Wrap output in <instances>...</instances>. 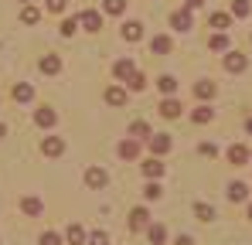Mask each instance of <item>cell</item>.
<instances>
[{"label": "cell", "mask_w": 252, "mask_h": 245, "mask_svg": "<svg viewBox=\"0 0 252 245\" xmlns=\"http://www.w3.org/2000/svg\"><path fill=\"white\" fill-rule=\"evenodd\" d=\"M106 181H109V174H106L102 167H89V170H85V184H89L92 191H99V187H106Z\"/></svg>", "instance_id": "2"}, {"label": "cell", "mask_w": 252, "mask_h": 245, "mask_svg": "<svg viewBox=\"0 0 252 245\" xmlns=\"http://www.w3.org/2000/svg\"><path fill=\"white\" fill-rule=\"evenodd\" d=\"M228 201H249V187H246V184H242V181H232V184H228Z\"/></svg>", "instance_id": "13"}, {"label": "cell", "mask_w": 252, "mask_h": 245, "mask_svg": "<svg viewBox=\"0 0 252 245\" xmlns=\"http://www.w3.org/2000/svg\"><path fill=\"white\" fill-rule=\"evenodd\" d=\"M246 129H249V133H252V120H246Z\"/></svg>", "instance_id": "42"}, {"label": "cell", "mask_w": 252, "mask_h": 245, "mask_svg": "<svg viewBox=\"0 0 252 245\" xmlns=\"http://www.w3.org/2000/svg\"><path fill=\"white\" fill-rule=\"evenodd\" d=\"M174 245H194V239H191V235H177V242Z\"/></svg>", "instance_id": "40"}, {"label": "cell", "mask_w": 252, "mask_h": 245, "mask_svg": "<svg viewBox=\"0 0 252 245\" xmlns=\"http://www.w3.org/2000/svg\"><path fill=\"white\" fill-rule=\"evenodd\" d=\"M113 72H116V79L126 82L133 72H136V68H133V61H129V58H123V61H116V65H113Z\"/></svg>", "instance_id": "21"}, {"label": "cell", "mask_w": 252, "mask_h": 245, "mask_svg": "<svg viewBox=\"0 0 252 245\" xmlns=\"http://www.w3.org/2000/svg\"><path fill=\"white\" fill-rule=\"evenodd\" d=\"M79 24H82L85 31H99L102 28V14L99 10H85V14H79Z\"/></svg>", "instance_id": "9"}, {"label": "cell", "mask_w": 252, "mask_h": 245, "mask_svg": "<svg viewBox=\"0 0 252 245\" xmlns=\"http://www.w3.org/2000/svg\"><path fill=\"white\" fill-rule=\"evenodd\" d=\"M106 102H109V106H126V92L120 89V85L106 89Z\"/></svg>", "instance_id": "20"}, {"label": "cell", "mask_w": 252, "mask_h": 245, "mask_svg": "<svg viewBox=\"0 0 252 245\" xmlns=\"http://www.w3.org/2000/svg\"><path fill=\"white\" fill-rule=\"evenodd\" d=\"M116 153H120L123 160H136V157H140V143L129 136V140H123V143H120V150H116Z\"/></svg>", "instance_id": "11"}, {"label": "cell", "mask_w": 252, "mask_h": 245, "mask_svg": "<svg viewBox=\"0 0 252 245\" xmlns=\"http://www.w3.org/2000/svg\"><path fill=\"white\" fill-rule=\"evenodd\" d=\"M143 198H147V201H160V184H157V181H150V184L143 187Z\"/></svg>", "instance_id": "33"}, {"label": "cell", "mask_w": 252, "mask_h": 245, "mask_svg": "<svg viewBox=\"0 0 252 245\" xmlns=\"http://www.w3.org/2000/svg\"><path fill=\"white\" fill-rule=\"evenodd\" d=\"M102 7H106L109 14H123V10H126V0H106Z\"/></svg>", "instance_id": "36"}, {"label": "cell", "mask_w": 252, "mask_h": 245, "mask_svg": "<svg viewBox=\"0 0 252 245\" xmlns=\"http://www.w3.org/2000/svg\"><path fill=\"white\" fill-rule=\"evenodd\" d=\"M21 3H24V0H21Z\"/></svg>", "instance_id": "45"}, {"label": "cell", "mask_w": 252, "mask_h": 245, "mask_svg": "<svg viewBox=\"0 0 252 245\" xmlns=\"http://www.w3.org/2000/svg\"><path fill=\"white\" fill-rule=\"evenodd\" d=\"M41 245H62V235H58V232H44Z\"/></svg>", "instance_id": "38"}, {"label": "cell", "mask_w": 252, "mask_h": 245, "mask_svg": "<svg viewBox=\"0 0 252 245\" xmlns=\"http://www.w3.org/2000/svg\"><path fill=\"white\" fill-rule=\"evenodd\" d=\"M228 163H235V167H242V163H249V150L246 147H228Z\"/></svg>", "instance_id": "15"}, {"label": "cell", "mask_w": 252, "mask_h": 245, "mask_svg": "<svg viewBox=\"0 0 252 245\" xmlns=\"http://www.w3.org/2000/svg\"><path fill=\"white\" fill-rule=\"evenodd\" d=\"M123 38L129 41V44H136V41L143 38V24H140V21H129V24H123Z\"/></svg>", "instance_id": "14"}, {"label": "cell", "mask_w": 252, "mask_h": 245, "mask_svg": "<svg viewBox=\"0 0 252 245\" xmlns=\"http://www.w3.org/2000/svg\"><path fill=\"white\" fill-rule=\"evenodd\" d=\"M79 28H82V24H79V17H65V21H62V38H72Z\"/></svg>", "instance_id": "27"}, {"label": "cell", "mask_w": 252, "mask_h": 245, "mask_svg": "<svg viewBox=\"0 0 252 245\" xmlns=\"http://www.w3.org/2000/svg\"><path fill=\"white\" fill-rule=\"evenodd\" d=\"M198 153H201V157H211V160H215V157H218V147H215V143H201V147H198Z\"/></svg>", "instance_id": "37"}, {"label": "cell", "mask_w": 252, "mask_h": 245, "mask_svg": "<svg viewBox=\"0 0 252 245\" xmlns=\"http://www.w3.org/2000/svg\"><path fill=\"white\" fill-rule=\"evenodd\" d=\"M129 136H133V140H147V136H150V126H147L143 120H136L133 126H129Z\"/></svg>", "instance_id": "26"}, {"label": "cell", "mask_w": 252, "mask_h": 245, "mask_svg": "<svg viewBox=\"0 0 252 245\" xmlns=\"http://www.w3.org/2000/svg\"><path fill=\"white\" fill-rule=\"evenodd\" d=\"M41 153L44 157H62V153H65V140H62V136H44Z\"/></svg>", "instance_id": "1"}, {"label": "cell", "mask_w": 252, "mask_h": 245, "mask_svg": "<svg viewBox=\"0 0 252 245\" xmlns=\"http://www.w3.org/2000/svg\"><path fill=\"white\" fill-rule=\"evenodd\" d=\"M194 95H198V99H211V95H215V82L201 79L198 85H194Z\"/></svg>", "instance_id": "23"}, {"label": "cell", "mask_w": 252, "mask_h": 245, "mask_svg": "<svg viewBox=\"0 0 252 245\" xmlns=\"http://www.w3.org/2000/svg\"><path fill=\"white\" fill-rule=\"evenodd\" d=\"M3 133H7V126H3V122H0V136H3Z\"/></svg>", "instance_id": "43"}, {"label": "cell", "mask_w": 252, "mask_h": 245, "mask_svg": "<svg viewBox=\"0 0 252 245\" xmlns=\"http://www.w3.org/2000/svg\"><path fill=\"white\" fill-rule=\"evenodd\" d=\"M232 14H235V17H249L252 3H249V0H232Z\"/></svg>", "instance_id": "30"}, {"label": "cell", "mask_w": 252, "mask_h": 245, "mask_svg": "<svg viewBox=\"0 0 252 245\" xmlns=\"http://www.w3.org/2000/svg\"><path fill=\"white\" fill-rule=\"evenodd\" d=\"M41 208L44 204L38 201V198H21V211H24V214H41Z\"/></svg>", "instance_id": "24"}, {"label": "cell", "mask_w": 252, "mask_h": 245, "mask_svg": "<svg viewBox=\"0 0 252 245\" xmlns=\"http://www.w3.org/2000/svg\"><path fill=\"white\" fill-rule=\"evenodd\" d=\"M14 99H17V102H31V99H34V89H31L28 82H17V85H14Z\"/></svg>", "instance_id": "17"}, {"label": "cell", "mask_w": 252, "mask_h": 245, "mask_svg": "<svg viewBox=\"0 0 252 245\" xmlns=\"http://www.w3.org/2000/svg\"><path fill=\"white\" fill-rule=\"evenodd\" d=\"M150 225V211L147 208H133L129 211V232H140V228H147Z\"/></svg>", "instance_id": "5"}, {"label": "cell", "mask_w": 252, "mask_h": 245, "mask_svg": "<svg viewBox=\"0 0 252 245\" xmlns=\"http://www.w3.org/2000/svg\"><path fill=\"white\" fill-rule=\"evenodd\" d=\"M126 85H129V89H133V92H140V89H143V85H147V79H143V75H140V72H133V75H129V79H126Z\"/></svg>", "instance_id": "34"}, {"label": "cell", "mask_w": 252, "mask_h": 245, "mask_svg": "<svg viewBox=\"0 0 252 245\" xmlns=\"http://www.w3.org/2000/svg\"><path fill=\"white\" fill-rule=\"evenodd\" d=\"M194 218H198V221H211V218H215V208L205 204V201H198L194 204Z\"/></svg>", "instance_id": "25"}, {"label": "cell", "mask_w": 252, "mask_h": 245, "mask_svg": "<svg viewBox=\"0 0 252 245\" xmlns=\"http://www.w3.org/2000/svg\"><path fill=\"white\" fill-rule=\"evenodd\" d=\"M208 48H211V51H228V38H225V31H218V34H211Z\"/></svg>", "instance_id": "28"}, {"label": "cell", "mask_w": 252, "mask_h": 245, "mask_svg": "<svg viewBox=\"0 0 252 245\" xmlns=\"http://www.w3.org/2000/svg\"><path fill=\"white\" fill-rule=\"evenodd\" d=\"M170 48H174V44H170L167 34H157V38L150 41V51H154V55H167Z\"/></svg>", "instance_id": "18"}, {"label": "cell", "mask_w": 252, "mask_h": 245, "mask_svg": "<svg viewBox=\"0 0 252 245\" xmlns=\"http://www.w3.org/2000/svg\"><path fill=\"white\" fill-rule=\"evenodd\" d=\"M184 3H188V10H198V7H201L205 0H184Z\"/></svg>", "instance_id": "41"}, {"label": "cell", "mask_w": 252, "mask_h": 245, "mask_svg": "<svg viewBox=\"0 0 252 245\" xmlns=\"http://www.w3.org/2000/svg\"><path fill=\"white\" fill-rule=\"evenodd\" d=\"M147 239L154 245H164L167 242V228H164V225H147Z\"/></svg>", "instance_id": "16"}, {"label": "cell", "mask_w": 252, "mask_h": 245, "mask_svg": "<svg viewBox=\"0 0 252 245\" xmlns=\"http://www.w3.org/2000/svg\"><path fill=\"white\" fill-rule=\"evenodd\" d=\"M225 68H228V72H246V68H249V58L239 55V51H228V55H225Z\"/></svg>", "instance_id": "7"}, {"label": "cell", "mask_w": 252, "mask_h": 245, "mask_svg": "<svg viewBox=\"0 0 252 245\" xmlns=\"http://www.w3.org/2000/svg\"><path fill=\"white\" fill-rule=\"evenodd\" d=\"M38 68H41L44 75H58L62 72V58L58 55H44L41 61H38Z\"/></svg>", "instance_id": "10"}, {"label": "cell", "mask_w": 252, "mask_h": 245, "mask_svg": "<svg viewBox=\"0 0 252 245\" xmlns=\"http://www.w3.org/2000/svg\"><path fill=\"white\" fill-rule=\"evenodd\" d=\"M65 3H68V0H48V10L58 14V10H65Z\"/></svg>", "instance_id": "39"}, {"label": "cell", "mask_w": 252, "mask_h": 245, "mask_svg": "<svg viewBox=\"0 0 252 245\" xmlns=\"http://www.w3.org/2000/svg\"><path fill=\"white\" fill-rule=\"evenodd\" d=\"M211 116H215V113H211L208 106H198V109L191 113V120L198 122V126H205V122H211Z\"/></svg>", "instance_id": "29"}, {"label": "cell", "mask_w": 252, "mask_h": 245, "mask_svg": "<svg viewBox=\"0 0 252 245\" xmlns=\"http://www.w3.org/2000/svg\"><path fill=\"white\" fill-rule=\"evenodd\" d=\"M228 24H232V17H228V14H211V28H215V31H225Z\"/></svg>", "instance_id": "32"}, {"label": "cell", "mask_w": 252, "mask_h": 245, "mask_svg": "<svg viewBox=\"0 0 252 245\" xmlns=\"http://www.w3.org/2000/svg\"><path fill=\"white\" fill-rule=\"evenodd\" d=\"M65 239H68V245H85V228L82 225H68Z\"/></svg>", "instance_id": "19"}, {"label": "cell", "mask_w": 252, "mask_h": 245, "mask_svg": "<svg viewBox=\"0 0 252 245\" xmlns=\"http://www.w3.org/2000/svg\"><path fill=\"white\" fill-rule=\"evenodd\" d=\"M164 170H167V167L160 163V157L143 160V177H147V181H160V177H164Z\"/></svg>", "instance_id": "4"}, {"label": "cell", "mask_w": 252, "mask_h": 245, "mask_svg": "<svg viewBox=\"0 0 252 245\" xmlns=\"http://www.w3.org/2000/svg\"><path fill=\"white\" fill-rule=\"evenodd\" d=\"M157 109H160V116H164V120H177V116H181V109H184V106H181V102H177V99H174V95H167V99H164V102H160V106H157Z\"/></svg>", "instance_id": "8"}, {"label": "cell", "mask_w": 252, "mask_h": 245, "mask_svg": "<svg viewBox=\"0 0 252 245\" xmlns=\"http://www.w3.org/2000/svg\"><path fill=\"white\" fill-rule=\"evenodd\" d=\"M147 143H150V150H154V157H164V153L170 150V136H167V133H157V136L150 133V136H147Z\"/></svg>", "instance_id": "3"}, {"label": "cell", "mask_w": 252, "mask_h": 245, "mask_svg": "<svg viewBox=\"0 0 252 245\" xmlns=\"http://www.w3.org/2000/svg\"><path fill=\"white\" fill-rule=\"evenodd\" d=\"M21 21H24V24H38V21H41V10H38V7H24V10H21Z\"/></svg>", "instance_id": "31"}, {"label": "cell", "mask_w": 252, "mask_h": 245, "mask_svg": "<svg viewBox=\"0 0 252 245\" xmlns=\"http://www.w3.org/2000/svg\"><path fill=\"white\" fill-rule=\"evenodd\" d=\"M249 157H252V153H249Z\"/></svg>", "instance_id": "46"}, {"label": "cell", "mask_w": 252, "mask_h": 245, "mask_svg": "<svg viewBox=\"0 0 252 245\" xmlns=\"http://www.w3.org/2000/svg\"><path fill=\"white\" fill-rule=\"evenodd\" d=\"M157 89H160L164 95H174V92H177V79H174V75H160V79H157Z\"/></svg>", "instance_id": "22"}, {"label": "cell", "mask_w": 252, "mask_h": 245, "mask_svg": "<svg viewBox=\"0 0 252 245\" xmlns=\"http://www.w3.org/2000/svg\"><path fill=\"white\" fill-rule=\"evenodd\" d=\"M85 242L89 245H109V235L106 232H92V235H85Z\"/></svg>", "instance_id": "35"}, {"label": "cell", "mask_w": 252, "mask_h": 245, "mask_svg": "<svg viewBox=\"0 0 252 245\" xmlns=\"http://www.w3.org/2000/svg\"><path fill=\"white\" fill-rule=\"evenodd\" d=\"M249 221H252V204H249Z\"/></svg>", "instance_id": "44"}, {"label": "cell", "mask_w": 252, "mask_h": 245, "mask_svg": "<svg viewBox=\"0 0 252 245\" xmlns=\"http://www.w3.org/2000/svg\"><path fill=\"white\" fill-rule=\"evenodd\" d=\"M34 122H38L41 129H51V126L58 122V116H55V109H48V106H41V109L34 113Z\"/></svg>", "instance_id": "12"}, {"label": "cell", "mask_w": 252, "mask_h": 245, "mask_svg": "<svg viewBox=\"0 0 252 245\" xmlns=\"http://www.w3.org/2000/svg\"><path fill=\"white\" fill-rule=\"evenodd\" d=\"M170 28L181 31V34L191 31V10H174V14H170Z\"/></svg>", "instance_id": "6"}]
</instances>
